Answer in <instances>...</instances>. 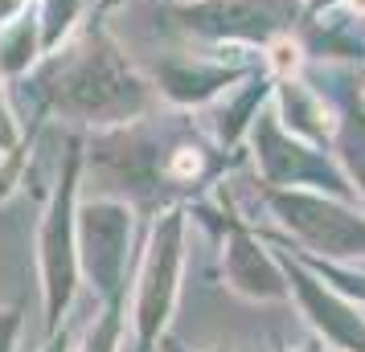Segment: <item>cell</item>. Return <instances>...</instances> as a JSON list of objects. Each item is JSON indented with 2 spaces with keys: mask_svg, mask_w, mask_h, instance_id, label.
<instances>
[{
  "mask_svg": "<svg viewBox=\"0 0 365 352\" xmlns=\"http://www.w3.org/2000/svg\"><path fill=\"white\" fill-rule=\"evenodd\" d=\"M34 82L37 115H62L95 132L135 123L160 107L152 78L128 58L99 13L34 70Z\"/></svg>",
  "mask_w": 365,
  "mask_h": 352,
  "instance_id": "obj_1",
  "label": "cell"
},
{
  "mask_svg": "<svg viewBox=\"0 0 365 352\" xmlns=\"http://www.w3.org/2000/svg\"><path fill=\"white\" fill-rule=\"evenodd\" d=\"M86 160V135L70 132L62 151V172L53 197L46 205V218L37 230V270H41V295H46V332H58L66 316L74 287H78V176Z\"/></svg>",
  "mask_w": 365,
  "mask_h": 352,
  "instance_id": "obj_2",
  "label": "cell"
},
{
  "mask_svg": "<svg viewBox=\"0 0 365 352\" xmlns=\"http://www.w3.org/2000/svg\"><path fill=\"white\" fill-rule=\"evenodd\" d=\"M168 29L205 50H263L292 33L304 17V0H193L165 4Z\"/></svg>",
  "mask_w": 365,
  "mask_h": 352,
  "instance_id": "obj_3",
  "label": "cell"
},
{
  "mask_svg": "<svg viewBox=\"0 0 365 352\" xmlns=\"http://www.w3.org/2000/svg\"><path fill=\"white\" fill-rule=\"evenodd\" d=\"M181 267H185V209H165L152 225L148 250L140 262L135 279V352H152L160 340L173 303L181 291Z\"/></svg>",
  "mask_w": 365,
  "mask_h": 352,
  "instance_id": "obj_4",
  "label": "cell"
},
{
  "mask_svg": "<svg viewBox=\"0 0 365 352\" xmlns=\"http://www.w3.org/2000/svg\"><path fill=\"white\" fill-rule=\"evenodd\" d=\"M250 144H255V164H259V172L271 188L312 185L332 193V197H353L357 193L349 185V172H341L316 144L287 132L275 111H259L255 127H250Z\"/></svg>",
  "mask_w": 365,
  "mask_h": 352,
  "instance_id": "obj_5",
  "label": "cell"
},
{
  "mask_svg": "<svg viewBox=\"0 0 365 352\" xmlns=\"http://www.w3.org/2000/svg\"><path fill=\"white\" fill-rule=\"evenodd\" d=\"M135 213L128 201L95 197L78 205V267L103 303L128 299V246Z\"/></svg>",
  "mask_w": 365,
  "mask_h": 352,
  "instance_id": "obj_6",
  "label": "cell"
},
{
  "mask_svg": "<svg viewBox=\"0 0 365 352\" xmlns=\"http://www.w3.org/2000/svg\"><path fill=\"white\" fill-rule=\"evenodd\" d=\"M226 53H250V50H205V46H197V50H168L148 66V78L168 107L197 111V107L217 102L226 90H234L238 82H247L255 74L247 58H230L226 62Z\"/></svg>",
  "mask_w": 365,
  "mask_h": 352,
  "instance_id": "obj_7",
  "label": "cell"
},
{
  "mask_svg": "<svg viewBox=\"0 0 365 352\" xmlns=\"http://www.w3.org/2000/svg\"><path fill=\"white\" fill-rule=\"evenodd\" d=\"M267 201L279 209L287 230H296L304 246L324 250L329 258H365V218L349 213L345 205H336L332 197L267 185Z\"/></svg>",
  "mask_w": 365,
  "mask_h": 352,
  "instance_id": "obj_8",
  "label": "cell"
},
{
  "mask_svg": "<svg viewBox=\"0 0 365 352\" xmlns=\"http://www.w3.org/2000/svg\"><path fill=\"white\" fill-rule=\"evenodd\" d=\"M226 225V283L247 295V299H283L287 295V274H283L279 254H267L259 238L250 234L234 213H222Z\"/></svg>",
  "mask_w": 365,
  "mask_h": 352,
  "instance_id": "obj_9",
  "label": "cell"
},
{
  "mask_svg": "<svg viewBox=\"0 0 365 352\" xmlns=\"http://www.w3.org/2000/svg\"><path fill=\"white\" fill-rule=\"evenodd\" d=\"M279 262H283V274H287V291H296V299L304 303V311H308V319H312L316 328L329 336L336 348L365 352V319H361V311H357L353 303H345L341 295L324 291L299 262L283 258V254H279Z\"/></svg>",
  "mask_w": 365,
  "mask_h": 352,
  "instance_id": "obj_10",
  "label": "cell"
},
{
  "mask_svg": "<svg viewBox=\"0 0 365 352\" xmlns=\"http://www.w3.org/2000/svg\"><path fill=\"white\" fill-rule=\"evenodd\" d=\"M275 115L283 119V127L292 135L308 139L316 148L332 144V135H336V119H332L324 95L312 90L304 78H279L275 82Z\"/></svg>",
  "mask_w": 365,
  "mask_h": 352,
  "instance_id": "obj_11",
  "label": "cell"
},
{
  "mask_svg": "<svg viewBox=\"0 0 365 352\" xmlns=\"http://www.w3.org/2000/svg\"><path fill=\"white\" fill-rule=\"evenodd\" d=\"M41 62H46V46H41V25L34 13H25L0 29V78L4 82L34 78V70Z\"/></svg>",
  "mask_w": 365,
  "mask_h": 352,
  "instance_id": "obj_12",
  "label": "cell"
},
{
  "mask_svg": "<svg viewBox=\"0 0 365 352\" xmlns=\"http://www.w3.org/2000/svg\"><path fill=\"white\" fill-rule=\"evenodd\" d=\"M341 115H336V135H332V144L341 151V160L349 168V181H357V193L365 197V99L361 95H353L345 82L341 90Z\"/></svg>",
  "mask_w": 365,
  "mask_h": 352,
  "instance_id": "obj_13",
  "label": "cell"
},
{
  "mask_svg": "<svg viewBox=\"0 0 365 352\" xmlns=\"http://www.w3.org/2000/svg\"><path fill=\"white\" fill-rule=\"evenodd\" d=\"M86 9H91V0H37L34 17H37V25H41L46 58L58 53L70 37L86 25Z\"/></svg>",
  "mask_w": 365,
  "mask_h": 352,
  "instance_id": "obj_14",
  "label": "cell"
},
{
  "mask_svg": "<svg viewBox=\"0 0 365 352\" xmlns=\"http://www.w3.org/2000/svg\"><path fill=\"white\" fill-rule=\"evenodd\" d=\"M123 303H128V299L103 303V316L95 319V328H91V336H86V348L83 352H115L119 328H123Z\"/></svg>",
  "mask_w": 365,
  "mask_h": 352,
  "instance_id": "obj_15",
  "label": "cell"
},
{
  "mask_svg": "<svg viewBox=\"0 0 365 352\" xmlns=\"http://www.w3.org/2000/svg\"><path fill=\"white\" fill-rule=\"evenodd\" d=\"M21 139H25V127H21L13 102H9V82L0 78V156H4V151H13Z\"/></svg>",
  "mask_w": 365,
  "mask_h": 352,
  "instance_id": "obj_16",
  "label": "cell"
},
{
  "mask_svg": "<svg viewBox=\"0 0 365 352\" xmlns=\"http://www.w3.org/2000/svg\"><path fill=\"white\" fill-rule=\"evenodd\" d=\"M21 332V307H4L0 311V352H13Z\"/></svg>",
  "mask_w": 365,
  "mask_h": 352,
  "instance_id": "obj_17",
  "label": "cell"
},
{
  "mask_svg": "<svg viewBox=\"0 0 365 352\" xmlns=\"http://www.w3.org/2000/svg\"><path fill=\"white\" fill-rule=\"evenodd\" d=\"M37 0H0V29L4 25H13L17 17H25V13H34Z\"/></svg>",
  "mask_w": 365,
  "mask_h": 352,
  "instance_id": "obj_18",
  "label": "cell"
},
{
  "mask_svg": "<svg viewBox=\"0 0 365 352\" xmlns=\"http://www.w3.org/2000/svg\"><path fill=\"white\" fill-rule=\"evenodd\" d=\"M341 0H304V17H324V13H332ZM299 17V21H304Z\"/></svg>",
  "mask_w": 365,
  "mask_h": 352,
  "instance_id": "obj_19",
  "label": "cell"
},
{
  "mask_svg": "<svg viewBox=\"0 0 365 352\" xmlns=\"http://www.w3.org/2000/svg\"><path fill=\"white\" fill-rule=\"evenodd\" d=\"M119 4H128V0H95V13H99V17H107V13H115Z\"/></svg>",
  "mask_w": 365,
  "mask_h": 352,
  "instance_id": "obj_20",
  "label": "cell"
},
{
  "mask_svg": "<svg viewBox=\"0 0 365 352\" xmlns=\"http://www.w3.org/2000/svg\"><path fill=\"white\" fill-rule=\"evenodd\" d=\"M50 352H70V332H62L58 340L50 344Z\"/></svg>",
  "mask_w": 365,
  "mask_h": 352,
  "instance_id": "obj_21",
  "label": "cell"
},
{
  "mask_svg": "<svg viewBox=\"0 0 365 352\" xmlns=\"http://www.w3.org/2000/svg\"><path fill=\"white\" fill-rule=\"evenodd\" d=\"M165 348H168V352H185V348H181V344H177V340H168Z\"/></svg>",
  "mask_w": 365,
  "mask_h": 352,
  "instance_id": "obj_22",
  "label": "cell"
},
{
  "mask_svg": "<svg viewBox=\"0 0 365 352\" xmlns=\"http://www.w3.org/2000/svg\"><path fill=\"white\" fill-rule=\"evenodd\" d=\"M165 4H193V0H165Z\"/></svg>",
  "mask_w": 365,
  "mask_h": 352,
  "instance_id": "obj_23",
  "label": "cell"
},
{
  "mask_svg": "<svg viewBox=\"0 0 365 352\" xmlns=\"http://www.w3.org/2000/svg\"><path fill=\"white\" fill-rule=\"evenodd\" d=\"M304 352H316V344H304Z\"/></svg>",
  "mask_w": 365,
  "mask_h": 352,
  "instance_id": "obj_24",
  "label": "cell"
},
{
  "mask_svg": "<svg viewBox=\"0 0 365 352\" xmlns=\"http://www.w3.org/2000/svg\"><path fill=\"white\" fill-rule=\"evenodd\" d=\"M361 99H365V90H361Z\"/></svg>",
  "mask_w": 365,
  "mask_h": 352,
  "instance_id": "obj_25",
  "label": "cell"
}]
</instances>
